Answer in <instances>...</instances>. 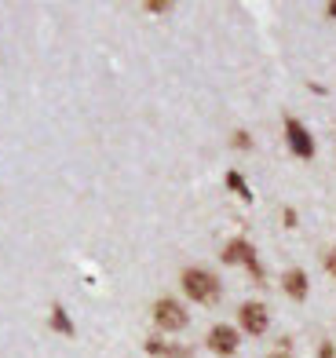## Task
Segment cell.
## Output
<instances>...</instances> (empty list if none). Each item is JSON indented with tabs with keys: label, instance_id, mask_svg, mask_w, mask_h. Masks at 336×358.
I'll list each match as a JSON object with an SVG mask.
<instances>
[{
	"label": "cell",
	"instance_id": "cell-6",
	"mask_svg": "<svg viewBox=\"0 0 336 358\" xmlns=\"http://www.w3.org/2000/svg\"><path fill=\"white\" fill-rule=\"evenodd\" d=\"M209 348L216 355H234L238 351V329L234 325H212L209 329Z\"/></svg>",
	"mask_w": 336,
	"mask_h": 358
},
{
	"label": "cell",
	"instance_id": "cell-14",
	"mask_svg": "<svg viewBox=\"0 0 336 358\" xmlns=\"http://www.w3.org/2000/svg\"><path fill=\"white\" fill-rule=\"evenodd\" d=\"M326 15H329V19H336V0H329V4H326Z\"/></svg>",
	"mask_w": 336,
	"mask_h": 358
},
{
	"label": "cell",
	"instance_id": "cell-12",
	"mask_svg": "<svg viewBox=\"0 0 336 358\" xmlns=\"http://www.w3.org/2000/svg\"><path fill=\"white\" fill-rule=\"evenodd\" d=\"M318 358H336V348L333 344H322V348H318Z\"/></svg>",
	"mask_w": 336,
	"mask_h": 358
},
{
	"label": "cell",
	"instance_id": "cell-15",
	"mask_svg": "<svg viewBox=\"0 0 336 358\" xmlns=\"http://www.w3.org/2000/svg\"><path fill=\"white\" fill-rule=\"evenodd\" d=\"M270 358H289V344H282V351H278V355H270Z\"/></svg>",
	"mask_w": 336,
	"mask_h": 358
},
{
	"label": "cell",
	"instance_id": "cell-1",
	"mask_svg": "<svg viewBox=\"0 0 336 358\" xmlns=\"http://www.w3.org/2000/svg\"><path fill=\"white\" fill-rule=\"evenodd\" d=\"M183 292L198 303H216L219 300V278L205 267H187L183 271Z\"/></svg>",
	"mask_w": 336,
	"mask_h": 358
},
{
	"label": "cell",
	"instance_id": "cell-2",
	"mask_svg": "<svg viewBox=\"0 0 336 358\" xmlns=\"http://www.w3.org/2000/svg\"><path fill=\"white\" fill-rule=\"evenodd\" d=\"M154 322H157V329H165V333L187 329V311H183V303L172 300V296L157 300V303H154Z\"/></svg>",
	"mask_w": 336,
	"mask_h": 358
},
{
	"label": "cell",
	"instance_id": "cell-13",
	"mask_svg": "<svg viewBox=\"0 0 336 358\" xmlns=\"http://www.w3.org/2000/svg\"><path fill=\"white\" fill-rule=\"evenodd\" d=\"M326 267H329V271H336V249H333V252L326 256Z\"/></svg>",
	"mask_w": 336,
	"mask_h": 358
},
{
	"label": "cell",
	"instance_id": "cell-4",
	"mask_svg": "<svg viewBox=\"0 0 336 358\" xmlns=\"http://www.w3.org/2000/svg\"><path fill=\"white\" fill-rule=\"evenodd\" d=\"M238 322H242V329H245V333L263 336V333H267V325H270V315H267V307H263V303L249 300V303H242V311H238Z\"/></svg>",
	"mask_w": 336,
	"mask_h": 358
},
{
	"label": "cell",
	"instance_id": "cell-3",
	"mask_svg": "<svg viewBox=\"0 0 336 358\" xmlns=\"http://www.w3.org/2000/svg\"><path fill=\"white\" fill-rule=\"evenodd\" d=\"M223 264H245L252 271V278L256 282H263V267H260V259H256V249L249 245L245 238H234L227 249H223Z\"/></svg>",
	"mask_w": 336,
	"mask_h": 358
},
{
	"label": "cell",
	"instance_id": "cell-10",
	"mask_svg": "<svg viewBox=\"0 0 336 358\" xmlns=\"http://www.w3.org/2000/svg\"><path fill=\"white\" fill-rule=\"evenodd\" d=\"M143 8H147L150 15H168V11H172V4H168V0H147Z\"/></svg>",
	"mask_w": 336,
	"mask_h": 358
},
{
	"label": "cell",
	"instance_id": "cell-11",
	"mask_svg": "<svg viewBox=\"0 0 336 358\" xmlns=\"http://www.w3.org/2000/svg\"><path fill=\"white\" fill-rule=\"evenodd\" d=\"M234 146H245V150H249V146H252L249 132H234Z\"/></svg>",
	"mask_w": 336,
	"mask_h": 358
},
{
	"label": "cell",
	"instance_id": "cell-8",
	"mask_svg": "<svg viewBox=\"0 0 336 358\" xmlns=\"http://www.w3.org/2000/svg\"><path fill=\"white\" fill-rule=\"evenodd\" d=\"M52 325L59 333H66V336H73V322L66 318V311H62V307H52Z\"/></svg>",
	"mask_w": 336,
	"mask_h": 358
},
{
	"label": "cell",
	"instance_id": "cell-7",
	"mask_svg": "<svg viewBox=\"0 0 336 358\" xmlns=\"http://www.w3.org/2000/svg\"><path fill=\"white\" fill-rule=\"evenodd\" d=\"M282 289L289 292L293 300H303V296H307V274H303L300 267L285 271V278H282Z\"/></svg>",
	"mask_w": 336,
	"mask_h": 358
},
{
	"label": "cell",
	"instance_id": "cell-9",
	"mask_svg": "<svg viewBox=\"0 0 336 358\" xmlns=\"http://www.w3.org/2000/svg\"><path fill=\"white\" fill-rule=\"evenodd\" d=\"M227 187H231V190H238V198H245V201L252 198V194H249V187H245V179L238 176V172H231V176H227Z\"/></svg>",
	"mask_w": 336,
	"mask_h": 358
},
{
	"label": "cell",
	"instance_id": "cell-5",
	"mask_svg": "<svg viewBox=\"0 0 336 358\" xmlns=\"http://www.w3.org/2000/svg\"><path fill=\"white\" fill-rule=\"evenodd\" d=\"M285 139H289V146H293V154L296 157H314V139H311V132L303 128L296 117H285Z\"/></svg>",
	"mask_w": 336,
	"mask_h": 358
}]
</instances>
